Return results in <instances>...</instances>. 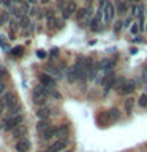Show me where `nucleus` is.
Returning <instances> with one entry per match:
<instances>
[{
    "mask_svg": "<svg viewBox=\"0 0 147 152\" xmlns=\"http://www.w3.org/2000/svg\"><path fill=\"white\" fill-rule=\"evenodd\" d=\"M22 121H24V116H22V114H21V116H14V117H7V119L3 121L2 127L5 128V130H8V132H13L17 125H21Z\"/></svg>",
    "mask_w": 147,
    "mask_h": 152,
    "instance_id": "1",
    "label": "nucleus"
},
{
    "mask_svg": "<svg viewBox=\"0 0 147 152\" xmlns=\"http://www.w3.org/2000/svg\"><path fill=\"white\" fill-rule=\"evenodd\" d=\"M114 16H116V7H114L112 2H106L103 8V21L104 24H111L114 21Z\"/></svg>",
    "mask_w": 147,
    "mask_h": 152,
    "instance_id": "2",
    "label": "nucleus"
},
{
    "mask_svg": "<svg viewBox=\"0 0 147 152\" xmlns=\"http://www.w3.org/2000/svg\"><path fill=\"white\" fill-rule=\"evenodd\" d=\"M0 103H2L5 108L9 109V108H13V106H16V104H17V97L14 94H5L3 98L0 100Z\"/></svg>",
    "mask_w": 147,
    "mask_h": 152,
    "instance_id": "3",
    "label": "nucleus"
},
{
    "mask_svg": "<svg viewBox=\"0 0 147 152\" xmlns=\"http://www.w3.org/2000/svg\"><path fill=\"white\" fill-rule=\"evenodd\" d=\"M116 84H117V78H116V75H114V73H108L106 76H104V79H103L104 92H109V90H111Z\"/></svg>",
    "mask_w": 147,
    "mask_h": 152,
    "instance_id": "4",
    "label": "nucleus"
},
{
    "mask_svg": "<svg viewBox=\"0 0 147 152\" xmlns=\"http://www.w3.org/2000/svg\"><path fill=\"white\" fill-rule=\"evenodd\" d=\"M76 11H78V7H76L74 0H70L68 5L65 7V10L62 11V16H63V19H70L73 14H76Z\"/></svg>",
    "mask_w": 147,
    "mask_h": 152,
    "instance_id": "5",
    "label": "nucleus"
},
{
    "mask_svg": "<svg viewBox=\"0 0 147 152\" xmlns=\"http://www.w3.org/2000/svg\"><path fill=\"white\" fill-rule=\"evenodd\" d=\"M65 147H66V140H57L49 146L47 152H60V151H63Z\"/></svg>",
    "mask_w": 147,
    "mask_h": 152,
    "instance_id": "6",
    "label": "nucleus"
},
{
    "mask_svg": "<svg viewBox=\"0 0 147 152\" xmlns=\"http://www.w3.org/2000/svg\"><path fill=\"white\" fill-rule=\"evenodd\" d=\"M11 135H13V138H16V140H24L25 135H27V127H24L22 124H21V125H17L11 132Z\"/></svg>",
    "mask_w": 147,
    "mask_h": 152,
    "instance_id": "7",
    "label": "nucleus"
},
{
    "mask_svg": "<svg viewBox=\"0 0 147 152\" xmlns=\"http://www.w3.org/2000/svg\"><path fill=\"white\" fill-rule=\"evenodd\" d=\"M40 83H41L43 86H46V87H49V89L55 86L54 78H52L51 75H47V73H41V75H40Z\"/></svg>",
    "mask_w": 147,
    "mask_h": 152,
    "instance_id": "8",
    "label": "nucleus"
},
{
    "mask_svg": "<svg viewBox=\"0 0 147 152\" xmlns=\"http://www.w3.org/2000/svg\"><path fill=\"white\" fill-rule=\"evenodd\" d=\"M30 149V141L27 140V138H24V140H19L16 142V151L17 152H28Z\"/></svg>",
    "mask_w": 147,
    "mask_h": 152,
    "instance_id": "9",
    "label": "nucleus"
},
{
    "mask_svg": "<svg viewBox=\"0 0 147 152\" xmlns=\"http://www.w3.org/2000/svg\"><path fill=\"white\" fill-rule=\"evenodd\" d=\"M133 90H135V81H127V83L119 89V92L122 95H128V94H131Z\"/></svg>",
    "mask_w": 147,
    "mask_h": 152,
    "instance_id": "10",
    "label": "nucleus"
},
{
    "mask_svg": "<svg viewBox=\"0 0 147 152\" xmlns=\"http://www.w3.org/2000/svg\"><path fill=\"white\" fill-rule=\"evenodd\" d=\"M46 102H47L46 95L33 92V103H35V104H38V106H46Z\"/></svg>",
    "mask_w": 147,
    "mask_h": 152,
    "instance_id": "11",
    "label": "nucleus"
},
{
    "mask_svg": "<svg viewBox=\"0 0 147 152\" xmlns=\"http://www.w3.org/2000/svg\"><path fill=\"white\" fill-rule=\"evenodd\" d=\"M76 19H78V22H85L89 19V11L87 8H79L78 11H76Z\"/></svg>",
    "mask_w": 147,
    "mask_h": 152,
    "instance_id": "12",
    "label": "nucleus"
},
{
    "mask_svg": "<svg viewBox=\"0 0 147 152\" xmlns=\"http://www.w3.org/2000/svg\"><path fill=\"white\" fill-rule=\"evenodd\" d=\"M36 116L40 117V121H44V119H47V117L51 116V108H47V106H41V108L36 111Z\"/></svg>",
    "mask_w": 147,
    "mask_h": 152,
    "instance_id": "13",
    "label": "nucleus"
},
{
    "mask_svg": "<svg viewBox=\"0 0 147 152\" xmlns=\"http://www.w3.org/2000/svg\"><path fill=\"white\" fill-rule=\"evenodd\" d=\"M46 73L47 75H51L52 76V78H54V76H55V78H62V73H60V70L59 68H57V66H54V65H46Z\"/></svg>",
    "mask_w": 147,
    "mask_h": 152,
    "instance_id": "14",
    "label": "nucleus"
},
{
    "mask_svg": "<svg viewBox=\"0 0 147 152\" xmlns=\"http://www.w3.org/2000/svg\"><path fill=\"white\" fill-rule=\"evenodd\" d=\"M55 136L60 138V140H65L66 136H68V127L66 125H60L55 128Z\"/></svg>",
    "mask_w": 147,
    "mask_h": 152,
    "instance_id": "15",
    "label": "nucleus"
},
{
    "mask_svg": "<svg viewBox=\"0 0 147 152\" xmlns=\"http://www.w3.org/2000/svg\"><path fill=\"white\" fill-rule=\"evenodd\" d=\"M52 125L49 124V121H47V119H44V121H40L36 124V130H38V133H44L47 128H51Z\"/></svg>",
    "mask_w": 147,
    "mask_h": 152,
    "instance_id": "16",
    "label": "nucleus"
},
{
    "mask_svg": "<svg viewBox=\"0 0 147 152\" xmlns=\"http://www.w3.org/2000/svg\"><path fill=\"white\" fill-rule=\"evenodd\" d=\"M66 79L70 81V83H74L76 79H79L78 78V73H76V68L74 66H71V68L66 70Z\"/></svg>",
    "mask_w": 147,
    "mask_h": 152,
    "instance_id": "17",
    "label": "nucleus"
},
{
    "mask_svg": "<svg viewBox=\"0 0 147 152\" xmlns=\"http://www.w3.org/2000/svg\"><path fill=\"white\" fill-rule=\"evenodd\" d=\"M8 111H9V116H8V117H14V116H21V114H22V106H21V104H19V103H17L16 106L9 108Z\"/></svg>",
    "mask_w": 147,
    "mask_h": 152,
    "instance_id": "18",
    "label": "nucleus"
},
{
    "mask_svg": "<svg viewBox=\"0 0 147 152\" xmlns=\"http://www.w3.org/2000/svg\"><path fill=\"white\" fill-rule=\"evenodd\" d=\"M142 13H144V7H141V5H135V7L131 8V16L133 18H141Z\"/></svg>",
    "mask_w": 147,
    "mask_h": 152,
    "instance_id": "19",
    "label": "nucleus"
},
{
    "mask_svg": "<svg viewBox=\"0 0 147 152\" xmlns=\"http://www.w3.org/2000/svg\"><path fill=\"white\" fill-rule=\"evenodd\" d=\"M52 136H55V127H51V128H47V130H46L44 133H41V138H43L44 141L51 140Z\"/></svg>",
    "mask_w": 147,
    "mask_h": 152,
    "instance_id": "20",
    "label": "nucleus"
},
{
    "mask_svg": "<svg viewBox=\"0 0 147 152\" xmlns=\"http://www.w3.org/2000/svg\"><path fill=\"white\" fill-rule=\"evenodd\" d=\"M108 116H109V121H117V119L120 117V113H119L117 108H111L108 111Z\"/></svg>",
    "mask_w": 147,
    "mask_h": 152,
    "instance_id": "21",
    "label": "nucleus"
},
{
    "mask_svg": "<svg viewBox=\"0 0 147 152\" xmlns=\"http://www.w3.org/2000/svg\"><path fill=\"white\" fill-rule=\"evenodd\" d=\"M117 13L125 14L127 13V2L125 0H117Z\"/></svg>",
    "mask_w": 147,
    "mask_h": 152,
    "instance_id": "22",
    "label": "nucleus"
},
{
    "mask_svg": "<svg viewBox=\"0 0 147 152\" xmlns=\"http://www.w3.org/2000/svg\"><path fill=\"white\" fill-rule=\"evenodd\" d=\"M112 66H114V64H112V60H109V59H106V60H101V64H100V68H101L103 71L111 70Z\"/></svg>",
    "mask_w": 147,
    "mask_h": 152,
    "instance_id": "23",
    "label": "nucleus"
},
{
    "mask_svg": "<svg viewBox=\"0 0 147 152\" xmlns=\"http://www.w3.org/2000/svg\"><path fill=\"white\" fill-rule=\"evenodd\" d=\"M133 104H135V100H133L131 97L125 100V109H127V113H128V114L131 113V109H133Z\"/></svg>",
    "mask_w": 147,
    "mask_h": 152,
    "instance_id": "24",
    "label": "nucleus"
},
{
    "mask_svg": "<svg viewBox=\"0 0 147 152\" xmlns=\"http://www.w3.org/2000/svg\"><path fill=\"white\" fill-rule=\"evenodd\" d=\"M138 104H139L141 108H147V94H142L139 100H138Z\"/></svg>",
    "mask_w": 147,
    "mask_h": 152,
    "instance_id": "25",
    "label": "nucleus"
},
{
    "mask_svg": "<svg viewBox=\"0 0 147 152\" xmlns=\"http://www.w3.org/2000/svg\"><path fill=\"white\" fill-rule=\"evenodd\" d=\"M57 26V19H55V16L52 14V16H47V27L49 28H54Z\"/></svg>",
    "mask_w": 147,
    "mask_h": 152,
    "instance_id": "26",
    "label": "nucleus"
},
{
    "mask_svg": "<svg viewBox=\"0 0 147 152\" xmlns=\"http://www.w3.org/2000/svg\"><path fill=\"white\" fill-rule=\"evenodd\" d=\"M19 24H21L22 28H27L28 26H30V21H28V18L24 16V18H21V22H19Z\"/></svg>",
    "mask_w": 147,
    "mask_h": 152,
    "instance_id": "27",
    "label": "nucleus"
},
{
    "mask_svg": "<svg viewBox=\"0 0 147 152\" xmlns=\"http://www.w3.org/2000/svg\"><path fill=\"white\" fill-rule=\"evenodd\" d=\"M66 5H68V2H66V0H57V8H59V10H62V11L65 10V7H66Z\"/></svg>",
    "mask_w": 147,
    "mask_h": 152,
    "instance_id": "28",
    "label": "nucleus"
},
{
    "mask_svg": "<svg viewBox=\"0 0 147 152\" xmlns=\"http://www.w3.org/2000/svg\"><path fill=\"white\" fill-rule=\"evenodd\" d=\"M8 21V13H0V27Z\"/></svg>",
    "mask_w": 147,
    "mask_h": 152,
    "instance_id": "29",
    "label": "nucleus"
},
{
    "mask_svg": "<svg viewBox=\"0 0 147 152\" xmlns=\"http://www.w3.org/2000/svg\"><path fill=\"white\" fill-rule=\"evenodd\" d=\"M130 32L133 33V35H136V33L139 32V26H138V24H133V26H131V28H130Z\"/></svg>",
    "mask_w": 147,
    "mask_h": 152,
    "instance_id": "30",
    "label": "nucleus"
},
{
    "mask_svg": "<svg viewBox=\"0 0 147 152\" xmlns=\"http://www.w3.org/2000/svg\"><path fill=\"white\" fill-rule=\"evenodd\" d=\"M13 54H14V56H21V54H22V48H21V46L14 48V49H13Z\"/></svg>",
    "mask_w": 147,
    "mask_h": 152,
    "instance_id": "31",
    "label": "nucleus"
},
{
    "mask_svg": "<svg viewBox=\"0 0 147 152\" xmlns=\"http://www.w3.org/2000/svg\"><path fill=\"white\" fill-rule=\"evenodd\" d=\"M141 78H142V81H144V83H147V66L142 70V76H141Z\"/></svg>",
    "mask_w": 147,
    "mask_h": 152,
    "instance_id": "32",
    "label": "nucleus"
},
{
    "mask_svg": "<svg viewBox=\"0 0 147 152\" xmlns=\"http://www.w3.org/2000/svg\"><path fill=\"white\" fill-rule=\"evenodd\" d=\"M122 26H123L122 22H117V24H116V27H114V32L117 33V32H119V30H120V28H122Z\"/></svg>",
    "mask_w": 147,
    "mask_h": 152,
    "instance_id": "33",
    "label": "nucleus"
},
{
    "mask_svg": "<svg viewBox=\"0 0 147 152\" xmlns=\"http://www.w3.org/2000/svg\"><path fill=\"white\" fill-rule=\"evenodd\" d=\"M2 3L5 5V7H8V8L13 7V5H11V0H2Z\"/></svg>",
    "mask_w": 147,
    "mask_h": 152,
    "instance_id": "34",
    "label": "nucleus"
},
{
    "mask_svg": "<svg viewBox=\"0 0 147 152\" xmlns=\"http://www.w3.org/2000/svg\"><path fill=\"white\" fill-rule=\"evenodd\" d=\"M36 56L40 57V59H44V57H46V52H44V51H38Z\"/></svg>",
    "mask_w": 147,
    "mask_h": 152,
    "instance_id": "35",
    "label": "nucleus"
},
{
    "mask_svg": "<svg viewBox=\"0 0 147 152\" xmlns=\"http://www.w3.org/2000/svg\"><path fill=\"white\" fill-rule=\"evenodd\" d=\"M36 11H38V10H36L35 7H32V8H30V14H32V16H35V14H36Z\"/></svg>",
    "mask_w": 147,
    "mask_h": 152,
    "instance_id": "36",
    "label": "nucleus"
},
{
    "mask_svg": "<svg viewBox=\"0 0 147 152\" xmlns=\"http://www.w3.org/2000/svg\"><path fill=\"white\" fill-rule=\"evenodd\" d=\"M3 90H5V84H3V83H0V95L3 94Z\"/></svg>",
    "mask_w": 147,
    "mask_h": 152,
    "instance_id": "37",
    "label": "nucleus"
},
{
    "mask_svg": "<svg viewBox=\"0 0 147 152\" xmlns=\"http://www.w3.org/2000/svg\"><path fill=\"white\" fill-rule=\"evenodd\" d=\"M85 3H87V7H90V5L93 3V0H85Z\"/></svg>",
    "mask_w": 147,
    "mask_h": 152,
    "instance_id": "38",
    "label": "nucleus"
},
{
    "mask_svg": "<svg viewBox=\"0 0 147 152\" xmlns=\"http://www.w3.org/2000/svg\"><path fill=\"white\" fill-rule=\"evenodd\" d=\"M3 108H5V106H3L2 103H0V114H2V111H3Z\"/></svg>",
    "mask_w": 147,
    "mask_h": 152,
    "instance_id": "39",
    "label": "nucleus"
},
{
    "mask_svg": "<svg viewBox=\"0 0 147 152\" xmlns=\"http://www.w3.org/2000/svg\"><path fill=\"white\" fill-rule=\"evenodd\" d=\"M41 3H49V0H40Z\"/></svg>",
    "mask_w": 147,
    "mask_h": 152,
    "instance_id": "40",
    "label": "nucleus"
},
{
    "mask_svg": "<svg viewBox=\"0 0 147 152\" xmlns=\"http://www.w3.org/2000/svg\"><path fill=\"white\" fill-rule=\"evenodd\" d=\"M28 2H30V3H35V2H38V0H28Z\"/></svg>",
    "mask_w": 147,
    "mask_h": 152,
    "instance_id": "41",
    "label": "nucleus"
},
{
    "mask_svg": "<svg viewBox=\"0 0 147 152\" xmlns=\"http://www.w3.org/2000/svg\"><path fill=\"white\" fill-rule=\"evenodd\" d=\"M146 32H147V24H146Z\"/></svg>",
    "mask_w": 147,
    "mask_h": 152,
    "instance_id": "42",
    "label": "nucleus"
},
{
    "mask_svg": "<svg viewBox=\"0 0 147 152\" xmlns=\"http://www.w3.org/2000/svg\"><path fill=\"white\" fill-rule=\"evenodd\" d=\"M0 3H2V0H0Z\"/></svg>",
    "mask_w": 147,
    "mask_h": 152,
    "instance_id": "43",
    "label": "nucleus"
}]
</instances>
